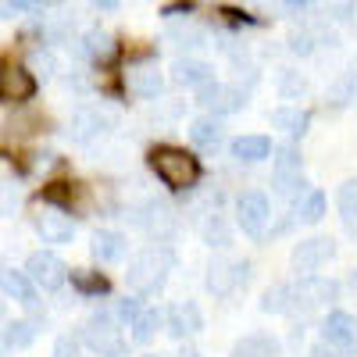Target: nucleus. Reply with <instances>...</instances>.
Wrapping results in <instances>:
<instances>
[{
	"label": "nucleus",
	"instance_id": "f257e3e1",
	"mask_svg": "<svg viewBox=\"0 0 357 357\" xmlns=\"http://www.w3.org/2000/svg\"><path fill=\"white\" fill-rule=\"evenodd\" d=\"M146 168L158 175V183L172 193H193L204 178V161L178 143H154L146 151Z\"/></svg>",
	"mask_w": 357,
	"mask_h": 357
},
{
	"label": "nucleus",
	"instance_id": "f03ea898",
	"mask_svg": "<svg viewBox=\"0 0 357 357\" xmlns=\"http://www.w3.org/2000/svg\"><path fill=\"white\" fill-rule=\"evenodd\" d=\"M172 272H175V250L168 243H146L143 250L132 254L126 282H129L132 296H139V301H143V296L161 293Z\"/></svg>",
	"mask_w": 357,
	"mask_h": 357
},
{
	"label": "nucleus",
	"instance_id": "7ed1b4c3",
	"mask_svg": "<svg viewBox=\"0 0 357 357\" xmlns=\"http://www.w3.org/2000/svg\"><path fill=\"white\" fill-rule=\"evenodd\" d=\"M86 350H93L97 357H126L129 340L122 333V321L114 318L111 307H97L82 325H79V336H75Z\"/></svg>",
	"mask_w": 357,
	"mask_h": 357
},
{
	"label": "nucleus",
	"instance_id": "20e7f679",
	"mask_svg": "<svg viewBox=\"0 0 357 357\" xmlns=\"http://www.w3.org/2000/svg\"><path fill=\"white\" fill-rule=\"evenodd\" d=\"M286 314L289 318H307L321 307H333L340 301V282L336 279H325V275H307V279H293L286 282Z\"/></svg>",
	"mask_w": 357,
	"mask_h": 357
},
{
	"label": "nucleus",
	"instance_id": "39448f33",
	"mask_svg": "<svg viewBox=\"0 0 357 357\" xmlns=\"http://www.w3.org/2000/svg\"><path fill=\"white\" fill-rule=\"evenodd\" d=\"M129 215H132V225L143 229L154 243H168L172 236L178 232V215H175V207L165 204V200H143L136 211H129Z\"/></svg>",
	"mask_w": 357,
	"mask_h": 357
},
{
	"label": "nucleus",
	"instance_id": "423d86ee",
	"mask_svg": "<svg viewBox=\"0 0 357 357\" xmlns=\"http://www.w3.org/2000/svg\"><path fill=\"white\" fill-rule=\"evenodd\" d=\"M232 211H236V225H240L247 240H264L268 222H272V204H268V197L261 190H243L236 197Z\"/></svg>",
	"mask_w": 357,
	"mask_h": 357
},
{
	"label": "nucleus",
	"instance_id": "0eeeda50",
	"mask_svg": "<svg viewBox=\"0 0 357 357\" xmlns=\"http://www.w3.org/2000/svg\"><path fill=\"white\" fill-rule=\"evenodd\" d=\"M318 340L329 347V350H336L340 357H357V318L350 311L333 307L329 314L321 318Z\"/></svg>",
	"mask_w": 357,
	"mask_h": 357
},
{
	"label": "nucleus",
	"instance_id": "6e6552de",
	"mask_svg": "<svg viewBox=\"0 0 357 357\" xmlns=\"http://www.w3.org/2000/svg\"><path fill=\"white\" fill-rule=\"evenodd\" d=\"M25 279L33 282L36 289H43V293H57L65 282H68V264L57 257L54 250H36V254H29V261H25Z\"/></svg>",
	"mask_w": 357,
	"mask_h": 357
},
{
	"label": "nucleus",
	"instance_id": "1a4fd4ad",
	"mask_svg": "<svg viewBox=\"0 0 357 357\" xmlns=\"http://www.w3.org/2000/svg\"><path fill=\"white\" fill-rule=\"evenodd\" d=\"M250 282V261H229V257H211L207 264L204 286L211 296H232L240 286Z\"/></svg>",
	"mask_w": 357,
	"mask_h": 357
},
{
	"label": "nucleus",
	"instance_id": "9d476101",
	"mask_svg": "<svg viewBox=\"0 0 357 357\" xmlns=\"http://www.w3.org/2000/svg\"><path fill=\"white\" fill-rule=\"evenodd\" d=\"M333 257H336V240H329V236H311V240H301L293 247L289 268L296 272V279H307V275H318V268Z\"/></svg>",
	"mask_w": 357,
	"mask_h": 357
},
{
	"label": "nucleus",
	"instance_id": "9b49d317",
	"mask_svg": "<svg viewBox=\"0 0 357 357\" xmlns=\"http://www.w3.org/2000/svg\"><path fill=\"white\" fill-rule=\"evenodd\" d=\"M40 82L33 79V72H29L22 61H15V57H8V61H0V100L4 104H25L36 97Z\"/></svg>",
	"mask_w": 357,
	"mask_h": 357
},
{
	"label": "nucleus",
	"instance_id": "f8f14e48",
	"mask_svg": "<svg viewBox=\"0 0 357 357\" xmlns=\"http://www.w3.org/2000/svg\"><path fill=\"white\" fill-rule=\"evenodd\" d=\"M75 43H79V57H86V61L93 65V68H100V72L111 68L118 57H122V43H118L107 29H100V25H93V29H89L82 40H75Z\"/></svg>",
	"mask_w": 357,
	"mask_h": 357
},
{
	"label": "nucleus",
	"instance_id": "ddd939ff",
	"mask_svg": "<svg viewBox=\"0 0 357 357\" xmlns=\"http://www.w3.org/2000/svg\"><path fill=\"white\" fill-rule=\"evenodd\" d=\"M197 104L211 114V118H222L225 114H236L243 104H247V93L240 86H225V82H211V86H204L200 93H197Z\"/></svg>",
	"mask_w": 357,
	"mask_h": 357
},
{
	"label": "nucleus",
	"instance_id": "4468645a",
	"mask_svg": "<svg viewBox=\"0 0 357 357\" xmlns=\"http://www.w3.org/2000/svg\"><path fill=\"white\" fill-rule=\"evenodd\" d=\"M165 329L175 340H193L204 333V311L197 301H178L172 307H165Z\"/></svg>",
	"mask_w": 357,
	"mask_h": 357
},
{
	"label": "nucleus",
	"instance_id": "2eb2a0df",
	"mask_svg": "<svg viewBox=\"0 0 357 357\" xmlns=\"http://www.w3.org/2000/svg\"><path fill=\"white\" fill-rule=\"evenodd\" d=\"M122 82H126L129 93L139 97V100H158L161 89H165V75H161V68H158L154 61H136V65H129L126 75H122Z\"/></svg>",
	"mask_w": 357,
	"mask_h": 357
},
{
	"label": "nucleus",
	"instance_id": "dca6fc26",
	"mask_svg": "<svg viewBox=\"0 0 357 357\" xmlns=\"http://www.w3.org/2000/svg\"><path fill=\"white\" fill-rule=\"evenodd\" d=\"M114 126V114L111 111H104V107H97V104H86V107H79L75 114H72V139L75 143H93V139H100L107 129Z\"/></svg>",
	"mask_w": 357,
	"mask_h": 357
},
{
	"label": "nucleus",
	"instance_id": "f3484780",
	"mask_svg": "<svg viewBox=\"0 0 357 357\" xmlns=\"http://www.w3.org/2000/svg\"><path fill=\"white\" fill-rule=\"evenodd\" d=\"M33 229L40 232V240H43V243H54V247L72 243V236H75V222H72V215L57 211V207H40V211L33 215Z\"/></svg>",
	"mask_w": 357,
	"mask_h": 357
},
{
	"label": "nucleus",
	"instance_id": "a211bd4d",
	"mask_svg": "<svg viewBox=\"0 0 357 357\" xmlns=\"http://www.w3.org/2000/svg\"><path fill=\"white\" fill-rule=\"evenodd\" d=\"M36 197L43 200V207H57V211H65V215H72V211L89 204V193H86L82 183H47Z\"/></svg>",
	"mask_w": 357,
	"mask_h": 357
},
{
	"label": "nucleus",
	"instance_id": "6ab92c4d",
	"mask_svg": "<svg viewBox=\"0 0 357 357\" xmlns=\"http://www.w3.org/2000/svg\"><path fill=\"white\" fill-rule=\"evenodd\" d=\"M172 82L200 93L204 86H211L218 79H215V65L211 61H200V57H178V61L172 65Z\"/></svg>",
	"mask_w": 357,
	"mask_h": 357
},
{
	"label": "nucleus",
	"instance_id": "aec40b11",
	"mask_svg": "<svg viewBox=\"0 0 357 357\" xmlns=\"http://www.w3.org/2000/svg\"><path fill=\"white\" fill-rule=\"evenodd\" d=\"M126 250H129V240H126V232H118V229H97L93 240H89V254L100 264H118L126 257Z\"/></svg>",
	"mask_w": 357,
	"mask_h": 357
},
{
	"label": "nucleus",
	"instance_id": "412c9836",
	"mask_svg": "<svg viewBox=\"0 0 357 357\" xmlns=\"http://www.w3.org/2000/svg\"><path fill=\"white\" fill-rule=\"evenodd\" d=\"M190 139H193L197 151L215 154L218 146L225 143V126L218 122V118H211V114H200V118H193V122H190Z\"/></svg>",
	"mask_w": 357,
	"mask_h": 357
},
{
	"label": "nucleus",
	"instance_id": "4be33fe9",
	"mask_svg": "<svg viewBox=\"0 0 357 357\" xmlns=\"http://www.w3.org/2000/svg\"><path fill=\"white\" fill-rule=\"evenodd\" d=\"M68 282H72V289L82 296V301H100V296L111 293V279L104 272H97V268H72Z\"/></svg>",
	"mask_w": 357,
	"mask_h": 357
},
{
	"label": "nucleus",
	"instance_id": "5701e85b",
	"mask_svg": "<svg viewBox=\"0 0 357 357\" xmlns=\"http://www.w3.org/2000/svg\"><path fill=\"white\" fill-rule=\"evenodd\" d=\"M272 126L282 129V132L296 143L301 136H307V129H311V111H307V107H296V104L275 107V111H272Z\"/></svg>",
	"mask_w": 357,
	"mask_h": 357
},
{
	"label": "nucleus",
	"instance_id": "b1692460",
	"mask_svg": "<svg viewBox=\"0 0 357 357\" xmlns=\"http://www.w3.org/2000/svg\"><path fill=\"white\" fill-rule=\"evenodd\" d=\"M197 225H200V236H204L207 247H218V250L232 247V225H229V218L222 215V207H215V211H204Z\"/></svg>",
	"mask_w": 357,
	"mask_h": 357
},
{
	"label": "nucleus",
	"instance_id": "393cba45",
	"mask_svg": "<svg viewBox=\"0 0 357 357\" xmlns=\"http://www.w3.org/2000/svg\"><path fill=\"white\" fill-rule=\"evenodd\" d=\"M0 289H4L11 301H18L22 307H36V286L25 279L22 268H0Z\"/></svg>",
	"mask_w": 357,
	"mask_h": 357
},
{
	"label": "nucleus",
	"instance_id": "a878e982",
	"mask_svg": "<svg viewBox=\"0 0 357 357\" xmlns=\"http://www.w3.org/2000/svg\"><path fill=\"white\" fill-rule=\"evenodd\" d=\"M229 154L243 165H257L264 158H272V139L268 136H236L229 143Z\"/></svg>",
	"mask_w": 357,
	"mask_h": 357
},
{
	"label": "nucleus",
	"instance_id": "bb28decb",
	"mask_svg": "<svg viewBox=\"0 0 357 357\" xmlns=\"http://www.w3.org/2000/svg\"><path fill=\"white\" fill-rule=\"evenodd\" d=\"M229 357H279V340L268 333H247L243 340H236Z\"/></svg>",
	"mask_w": 357,
	"mask_h": 357
},
{
	"label": "nucleus",
	"instance_id": "cd10ccee",
	"mask_svg": "<svg viewBox=\"0 0 357 357\" xmlns=\"http://www.w3.org/2000/svg\"><path fill=\"white\" fill-rule=\"evenodd\" d=\"M40 336V318H18L8 321V329L0 333V350H22Z\"/></svg>",
	"mask_w": 357,
	"mask_h": 357
},
{
	"label": "nucleus",
	"instance_id": "c85d7f7f",
	"mask_svg": "<svg viewBox=\"0 0 357 357\" xmlns=\"http://www.w3.org/2000/svg\"><path fill=\"white\" fill-rule=\"evenodd\" d=\"M161 329H165V307H143L139 318L129 325V340L139 343V347H146Z\"/></svg>",
	"mask_w": 357,
	"mask_h": 357
},
{
	"label": "nucleus",
	"instance_id": "c756f323",
	"mask_svg": "<svg viewBox=\"0 0 357 357\" xmlns=\"http://www.w3.org/2000/svg\"><path fill=\"white\" fill-rule=\"evenodd\" d=\"M336 211L340 222L350 236H357V178H347V183L336 190Z\"/></svg>",
	"mask_w": 357,
	"mask_h": 357
},
{
	"label": "nucleus",
	"instance_id": "7c9ffc66",
	"mask_svg": "<svg viewBox=\"0 0 357 357\" xmlns=\"http://www.w3.org/2000/svg\"><path fill=\"white\" fill-rule=\"evenodd\" d=\"M321 218H325V193H321V190H307L301 200L293 204V222L318 225Z\"/></svg>",
	"mask_w": 357,
	"mask_h": 357
},
{
	"label": "nucleus",
	"instance_id": "2f4dec72",
	"mask_svg": "<svg viewBox=\"0 0 357 357\" xmlns=\"http://www.w3.org/2000/svg\"><path fill=\"white\" fill-rule=\"evenodd\" d=\"M357 100V57L350 61V68L333 82V89H329V104L333 107H350Z\"/></svg>",
	"mask_w": 357,
	"mask_h": 357
},
{
	"label": "nucleus",
	"instance_id": "473e14b6",
	"mask_svg": "<svg viewBox=\"0 0 357 357\" xmlns=\"http://www.w3.org/2000/svg\"><path fill=\"white\" fill-rule=\"evenodd\" d=\"M272 154H275V175H296V172H304V154H301V146H296L293 139L272 146Z\"/></svg>",
	"mask_w": 357,
	"mask_h": 357
},
{
	"label": "nucleus",
	"instance_id": "72a5a7b5",
	"mask_svg": "<svg viewBox=\"0 0 357 357\" xmlns=\"http://www.w3.org/2000/svg\"><path fill=\"white\" fill-rule=\"evenodd\" d=\"M279 97L282 100H304L307 97V79L293 68H282L279 72Z\"/></svg>",
	"mask_w": 357,
	"mask_h": 357
},
{
	"label": "nucleus",
	"instance_id": "f704fd0d",
	"mask_svg": "<svg viewBox=\"0 0 357 357\" xmlns=\"http://www.w3.org/2000/svg\"><path fill=\"white\" fill-rule=\"evenodd\" d=\"M25 68L33 72V79H36V75L50 79V75L57 72V57H54V50H47V47H36L33 54H29V65H25Z\"/></svg>",
	"mask_w": 357,
	"mask_h": 357
},
{
	"label": "nucleus",
	"instance_id": "c9c22d12",
	"mask_svg": "<svg viewBox=\"0 0 357 357\" xmlns=\"http://www.w3.org/2000/svg\"><path fill=\"white\" fill-rule=\"evenodd\" d=\"M286 304H289L286 282H275V286H268V289L261 293V311H264V314H286Z\"/></svg>",
	"mask_w": 357,
	"mask_h": 357
},
{
	"label": "nucleus",
	"instance_id": "e433bc0d",
	"mask_svg": "<svg viewBox=\"0 0 357 357\" xmlns=\"http://www.w3.org/2000/svg\"><path fill=\"white\" fill-rule=\"evenodd\" d=\"M215 18L222 22V25H229V29H254V25H261V18H254L250 11H240V8H215Z\"/></svg>",
	"mask_w": 357,
	"mask_h": 357
},
{
	"label": "nucleus",
	"instance_id": "4c0bfd02",
	"mask_svg": "<svg viewBox=\"0 0 357 357\" xmlns=\"http://www.w3.org/2000/svg\"><path fill=\"white\" fill-rule=\"evenodd\" d=\"M18 200H22V193H18V183H15V178L0 183V218H11V215L18 211Z\"/></svg>",
	"mask_w": 357,
	"mask_h": 357
},
{
	"label": "nucleus",
	"instance_id": "58836bf2",
	"mask_svg": "<svg viewBox=\"0 0 357 357\" xmlns=\"http://www.w3.org/2000/svg\"><path fill=\"white\" fill-rule=\"evenodd\" d=\"M111 311H114V318L122 321V325H132L139 318V311H143V301H139V296H122V301H118Z\"/></svg>",
	"mask_w": 357,
	"mask_h": 357
},
{
	"label": "nucleus",
	"instance_id": "ea45409f",
	"mask_svg": "<svg viewBox=\"0 0 357 357\" xmlns=\"http://www.w3.org/2000/svg\"><path fill=\"white\" fill-rule=\"evenodd\" d=\"M172 40H178V47H207V33L197 25H183V29H172L168 33Z\"/></svg>",
	"mask_w": 357,
	"mask_h": 357
},
{
	"label": "nucleus",
	"instance_id": "a19ab883",
	"mask_svg": "<svg viewBox=\"0 0 357 357\" xmlns=\"http://www.w3.org/2000/svg\"><path fill=\"white\" fill-rule=\"evenodd\" d=\"M314 47H318V43H314L311 33H293V36H289V50H293L296 57H311Z\"/></svg>",
	"mask_w": 357,
	"mask_h": 357
},
{
	"label": "nucleus",
	"instance_id": "79ce46f5",
	"mask_svg": "<svg viewBox=\"0 0 357 357\" xmlns=\"http://www.w3.org/2000/svg\"><path fill=\"white\" fill-rule=\"evenodd\" d=\"M50 357H82V347H79V340L75 336H57V343H54V354Z\"/></svg>",
	"mask_w": 357,
	"mask_h": 357
},
{
	"label": "nucleus",
	"instance_id": "37998d69",
	"mask_svg": "<svg viewBox=\"0 0 357 357\" xmlns=\"http://www.w3.org/2000/svg\"><path fill=\"white\" fill-rule=\"evenodd\" d=\"M22 11H43V4H29V0H0V18H15Z\"/></svg>",
	"mask_w": 357,
	"mask_h": 357
},
{
	"label": "nucleus",
	"instance_id": "c03bdc74",
	"mask_svg": "<svg viewBox=\"0 0 357 357\" xmlns=\"http://www.w3.org/2000/svg\"><path fill=\"white\" fill-rule=\"evenodd\" d=\"M193 11H197V4H165V8H161L165 18H186V22H190Z\"/></svg>",
	"mask_w": 357,
	"mask_h": 357
},
{
	"label": "nucleus",
	"instance_id": "a18cd8bd",
	"mask_svg": "<svg viewBox=\"0 0 357 357\" xmlns=\"http://www.w3.org/2000/svg\"><path fill=\"white\" fill-rule=\"evenodd\" d=\"M311 357H340V354H336V350H329V347H325V343L318 340V343L311 347Z\"/></svg>",
	"mask_w": 357,
	"mask_h": 357
},
{
	"label": "nucleus",
	"instance_id": "49530a36",
	"mask_svg": "<svg viewBox=\"0 0 357 357\" xmlns=\"http://www.w3.org/2000/svg\"><path fill=\"white\" fill-rule=\"evenodd\" d=\"M93 8H97V11H118V4H114V0H97Z\"/></svg>",
	"mask_w": 357,
	"mask_h": 357
},
{
	"label": "nucleus",
	"instance_id": "de8ad7c7",
	"mask_svg": "<svg viewBox=\"0 0 357 357\" xmlns=\"http://www.w3.org/2000/svg\"><path fill=\"white\" fill-rule=\"evenodd\" d=\"M347 286H350V293H354V296H357V268H354V272H350V275H347Z\"/></svg>",
	"mask_w": 357,
	"mask_h": 357
},
{
	"label": "nucleus",
	"instance_id": "09e8293b",
	"mask_svg": "<svg viewBox=\"0 0 357 357\" xmlns=\"http://www.w3.org/2000/svg\"><path fill=\"white\" fill-rule=\"evenodd\" d=\"M178 357H200V350L197 347H183V350H178Z\"/></svg>",
	"mask_w": 357,
	"mask_h": 357
},
{
	"label": "nucleus",
	"instance_id": "8fccbe9b",
	"mask_svg": "<svg viewBox=\"0 0 357 357\" xmlns=\"http://www.w3.org/2000/svg\"><path fill=\"white\" fill-rule=\"evenodd\" d=\"M143 357H161V354H143Z\"/></svg>",
	"mask_w": 357,
	"mask_h": 357
},
{
	"label": "nucleus",
	"instance_id": "3c124183",
	"mask_svg": "<svg viewBox=\"0 0 357 357\" xmlns=\"http://www.w3.org/2000/svg\"><path fill=\"white\" fill-rule=\"evenodd\" d=\"M0 314H4V301H0Z\"/></svg>",
	"mask_w": 357,
	"mask_h": 357
}]
</instances>
